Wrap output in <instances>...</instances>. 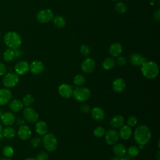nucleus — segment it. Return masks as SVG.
<instances>
[{
  "label": "nucleus",
  "mask_w": 160,
  "mask_h": 160,
  "mask_svg": "<svg viewBox=\"0 0 160 160\" xmlns=\"http://www.w3.org/2000/svg\"><path fill=\"white\" fill-rule=\"evenodd\" d=\"M134 138L139 146L147 144L151 138V131L147 126L140 125L134 132Z\"/></svg>",
  "instance_id": "obj_1"
},
{
  "label": "nucleus",
  "mask_w": 160,
  "mask_h": 160,
  "mask_svg": "<svg viewBox=\"0 0 160 160\" xmlns=\"http://www.w3.org/2000/svg\"><path fill=\"white\" fill-rule=\"evenodd\" d=\"M141 66V72L147 79H154L159 74L158 65L152 61H146Z\"/></svg>",
  "instance_id": "obj_2"
},
{
  "label": "nucleus",
  "mask_w": 160,
  "mask_h": 160,
  "mask_svg": "<svg viewBox=\"0 0 160 160\" xmlns=\"http://www.w3.org/2000/svg\"><path fill=\"white\" fill-rule=\"evenodd\" d=\"M4 44L12 49H18L22 43V39L20 35L15 31H9L6 32L3 38Z\"/></svg>",
  "instance_id": "obj_3"
},
{
  "label": "nucleus",
  "mask_w": 160,
  "mask_h": 160,
  "mask_svg": "<svg viewBox=\"0 0 160 160\" xmlns=\"http://www.w3.org/2000/svg\"><path fill=\"white\" fill-rule=\"evenodd\" d=\"M42 144L44 148L48 151L52 152L58 146V141L56 136L52 133L48 132L44 135Z\"/></svg>",
  "instance_id": "obj_4"
},
{
  "label": "nucleus",
  "mask_w": 160,
  "mask_h": 160,
  "mask_svg": "<svg viewBox=\"0 0 160 160\" xmlns=\"http://www.w3.org/2000/svg\"><path fill=\"white\" fill-rule=\"evenodd\" d=\"M72 96L76 101L84 102L91 97V91L88 88L78 86L73 89Z\"/></svg>",
  "instance_id": "obj_5"
},
{
  "label": "nucleus",
  "mask_w": 160,
  "mask_h": 160,
  "mask_svg": "<svg viewBox=\"0 0 160 160\" xmlns=\"http://www.w3.org/2000/svg\"><path fill=\"white\" fill-rule=\"evenodd\" d=\"M19 76L14 72H9L4 75L2 78V84L4 87L12 88L15 87L19 82Z\"/></svg>",
  "instance_id": "obj_6"
},
{
  "label": "nucleus",
  "mask_w": 160,
  "mask_h": 160,
  "mask_svg": "<svg viewBox=\"0 0 160 160\" xmlns=\"http://www.w3.org/2000/svg\"><path fill=\"white\" fill-rule=\"evenodd\" d=\"M54 14L51 10L49 9H45L41 10L37 14V20L42 23H46L53 19Z\"/></svg>",
  "instance_id": "obj_7"
},
{
  "label": "nucleus",
  "mask_w": 160,
  "mask_h": 160,
  "mask_svg": "<svg viewBox=\"0 0 160 160\" xmlns=\"http://www.w3.org/2000/svg\"><path fill=\"white\" fill-rule=\"evenodd\" d=\"M24 119L31 123H34L38 121L39 118V114L35 109L32 108L27 107L22 112Z\"/></svg>",
  "instance_id": "obj_8"
},
{
  "label": "nucleus",
  "mask_w": 160,
  "mask_h": 160,
  "mask_svg": "<svg viewBox=\"0 0 160 160\" xmlns=\"http://www.w3.org/2000/svg\"><path fill=\"white\" fill-rule=\"evenodd\" d=\"M73 88L72 86L68 84H62L58 88V93L59 95L66 99L70 98L72 96Z\"/></svg>",
  "instance_id": "obj_9"
},
{
  "label": "nucleus",
  "mask_w": 160,
  "mask_h": 160,
  "mask_svg": "<svg viewBox=\"0 0 160 160\" xmlns=\"http://www.w3.org/2000/svg\"><path fill=\"white\" fill-rule=\"evenodd\" d=\"M119 134L114 129H109L105 132V141L109 145H114L119 139Z\"/></svg>",
  "instance_id": "obj_10"
},
{
  "label": "nucleus",
  "mask_w": 160,
  "mask_h": 160,
  "mask_svg": "<svg viewBox=\"0 0 160 160\" xmlns=\"http://www.w3.org/2000/svg\"><path fill=\"white\" fill-rule=\"evenodd\" d=\"M96 67L95 61L90 58H86L81 64V69L85 73L92 72Z\"/></svg>",
  "instance_id": "obj_11"
},
{
  "label": "nucleus",
  "mask_w": 160,
  "mask_h": 160,
  "mask_svg": "<svg viewBox=\"0 0 160 160\" xmlns=\"http://www.w3.org/2000/svg\"><path fill=\"white\" fill-rule=\"evenodd\" d=\"M1 124L9 126L13 124L16 121V116L14 114L11 112H2L0 117Z\"/></svg>",
  "instance_id": "obj_12"
},
{
  "label": "nucleus",
  "mask_w": 160,
  "mask_h": 160,
  "mask_svg": "<svg viewBox=\"0 0 160 160\" xmlns=\"http://www.w3.org/2000/svg\"><path fill=\"white\" fill-rule=\"evenodd\" d=\"M14 70L18 75H24L29 70V64L27 61H21L16 64Z\"/></svg>",
  "instance_id": "obj_13"
},
{
  "label": "nucleus",
  "mask_w": 160,
  "mask_h": 160,
  "mask_svg": "<svg viewBox=\"0 0 160 160\" xmlns=\"http://www.w3.org/2000/svg\"><path fill=\"white\" fill-rule=\"evenodd\" d=\"M12 98V93L8 88L0 89V106H4L10 102Z\"/></svg>",
  "instance_id": "obj_14"
},
{
  "label": "nucleus",
  "mask_w": 160,
  "mask_h": 160,
  "mask_svg": "<svg viewBox=\"0 0 160 160\" xmlns=\"http://www.w3.org/2000/svg\"><path fill=\"white\" fill-rule=\"evenodd\" d=\"M146 61V58L138 53H133L129 57V62L135 66H140Z\"/></svg>",
  "instance_id": "obj_15"
},
{
  "label": "nucleus",
  "mask_w": 160,
  "mask_h": 160,
  "mask_svg": "<svg viewBox=\"0 0 160 160\" xmlns=\"http://www.w3.org/2000/svg\"><path fill=\"white\" fill-rule=\"evenodd\" d=\"M44 69V66L41 61H34L29 64V70L34 74H39L43 72Z\"/></svg>",
  "instance_id": "obj_16"
},
{
  "label": "nucleus",
  "mask_w": 160,
  "mask_h": 160,
  "mask_svg": "<svg viewBox=\"0 0 160 160\" xmlns=\"http://www.w3.org/2000/svg\"><path fill=\"white\" fill-rule=\"evenodd\" d=\"M31 130L26 125L20 126L18 130V136L22 140H27L31 136Z\"/></svg>",
  "instance_id": "obj_17"
},
{
  "label": "nucleus",
  "mask_w": 160,
  "mask_h": 160,
  "mask_svg": "<svg viewBox=\"0 0 160 160\" xmlns=\"http://www.w3.org/2000/svg\"><path fill=\"white\" fill-rule=\"evenodd\" d=\"M124 118L121 115L113 116L109 121V125L112 128H119L124 125Z\"/></svg>",
  "instance_id": "obj_18"
},
{
  "label": "nucleus",
  "mask_w": 160,
  "mask_h": 160,
  "mask_svg": "<svg viewBox=\"0 0 160 160\" xmlns=\"http://www.w3.org/2000/svg\"><path fill=\"white\" fill-rule=\"evenodd\" d=\"M126 88V83L123 79L118 78L114 80L112 82V89L113 90L117 92L120 93L122 92Z\"/></svg>",
  "instance_id": "obj_19"
},
{
  "label": "nucleus",
  "mask_w": 160,
  "mask_h": 160,
  "mask_svg": "<svg viewBox=\"0 0 160 160\" xmlns=\"http://www.w3.org/2000/svg\"><path fill=\"white\" fill-rule=\"evenodd\" d=\"M91 116L95 121H101L104 119L105 114L104 111L99 108V107H95L94 108L91 112Z\"/></svg>",
  "instance_id": "obj_20"
},
{
  "label": "nucleus",
  "mask_w": 160,
  "mask_h": 160,
  "mask_svg": "<svg viewBox=\"0 0 160 160\" xmlns=\"http://www.w3.org/2000/svg\"><path fill=\"white\" fill-rule=\"evenodd\" d=\"M119 136L123 140H127L130 138L132 134L131 128L128 125H123L121 127L119 132Z\"/></svg>",
  "instance_id": "obj_21"
},
{
  "label": "nucleus",
  "mask_w": 160,
  "mask_h": 160,
  "mask_svg": "<svg viewBox=\"0 0 160 160\" xmlns=\"http://www.w3.org/2000/svg\"><path fill=\"white\" fill-rule=\"evenodd\" d=\"M122 51V46L119 42H114L109 47V54L112 57H118L120 56Z\"/></svg>",
  "instance_id": "obj_22"
},
{
  "label": "nucleus",
  "mask_w": 160,
  "mask_h": 160,
  "mask_svg": "<svg viewBox=\"0 0 160 160\" xmlns=\"http://www.w3.org/2000/svg\"><path fill=\"white\" fill-rule=\"evenodd\" d=\"M112 151L114 154L119 157V158H122L124 157L126 154V149L125 146L122 144H114L112 147Z\"/></svg>",
  "instance_id": "obj_23"
},
{
  "label": "nucleus",
  "mask_w": 160,
  "mask_h": 160,
  "mask_svg": "<svg viewBox=\"0 0 160 160\" xmlns=\"http://www.w3.org/2000/svg\"><path fill=\"white\" fill-rule=\"evenodd\" d=\"M35 129L36 132L40 136H44L48 132V125L43 121H39L36 122L35 126Z\"/></svg>",
  "instance_id": "obj_24"
},
{
  "label": "nucleus",
  "mask_w": 160,
  "mask_h": 160,
  "mask_svg": "<svg viewBox=\"0 0 160 160\" xmlns=\"http://www.w3.org/2000/svg\"><path fill=\"white\" fill-rule=\"evenodd\" d=\"M9 108L12 112H17L20 111L22 109L23 104H22V102L20 100L14 99H12L9 102Z\"/></svg>",
  "instance_id": "obj_25"
},
{
  "label": "nucleus",
  "mask_w": 160,
  "mask_h": 160,
  "mask_svg": "<svg viewBox=\"0 0 160 160\" xmlns=\"http://www.w3.org/2000/svg\"><path fill=\"white\" fill-rule=\"evenodd\" d=\"M116 65V61L113 58H107L105 59L102 63V66L103 69L106 70H109L112 69Z\"/></svg>",
  "instance_id": "obj_26"
},
{
  "label": "nucleus",
  "mask_w": 160,
  "mask_h": 160,
  "mask_svg": "<svg viewBox=\"0 0 160 160\" xmlns=\"http://www.w3.org/2000/svg\"><path fill=\"white\" fill-rule=\"evenodd\" d=\"M2 134L3 136L6 138H12L15 136L16 134V131L14 128L9 126L2 129Z\"/></svg>",
  "instance_id": "obj_27"
},
{
  "label": "nucleus",
  "mask_w": 160,
  "mask_h": 160,
  "mask_svg": "<svg viewBox=\"0 0 160 160\" xmlns=\"http://www.w3.org/2000/svg\"><path fill=\"white\" fill-rule=\"evenodd\" d=\"M15 58L14 49L8 48L5 50L3 53V59L6 62H10L14 59Z\"/></svg>",
  "instance_id": "obj_28"
},
{
  "label": "nucleus",
  "mask_w": 160,
  "mask_h": 160,
  "mask_svg": "<svg viewBox=\"0 0 160 160\" xmlns=\"http://www.w3.org/2000/svg\"><path fill=\"white\" fill-rule=\"evenodd\" d=\"M54 24L59 28H63L66 25V19L61 16H56L53 19Z\"/></svg>",
  "instance_id": "obj_29"
},
{
  "label": "nucleus",
  "mask_w": 160,
  "mask_h": 160,
  "mask_svg": "<svg viewBox=\"0 0 160 160\" xmlns=\"http://www.w3.org/2000/svg\"><path fill=\"white\" fill-rule=\"evenodd\" d=\"M73 82L76 86H81L85 82V78L82 74H77L74 78Z\"/></svg>",
  "instance_id": "obj_30"
},
{
  "label": "nucleus",
  "mask_w": 160,
  "mask_h": 160,
  "mask_svg": "<svg viewBox=\"0 0 160 160\" xmlns=\"http://www.w3.org/2000/svg\"><path fill=\"white\" fill-rule=\"evenodd\" d=\"M34 97L32 96V95L29 94L25 95L22 99V104L26 107H29V106H31L34 102Z\"/></svg>",
  "instance_id": "obj_31"
},
{
  "label": "nucleus",
  "mask_w": 160,
  "mask_h": 160,
  "mask_svg": "<svg viewBox=\"0 0 160 160\" xmlns=\"http://www.w3.org/2000/svg\"><path fill=\"white\" fill-rule=\"evenodd\" d=\"M2 154L6 158H10L14 154V149L11 146H5L2 149Z\"/></svg>",
  "instance_id": "obj_32"
},
{
  "label": "nucleus",
  "mask_w": 160,
  "mask_h": 160,
  "mask_svg": "<svg viewBox=\"0 0 160 160\" xmlns=\"http://www.w3.org/2000/svg\"><path fill=\"white\" fill-rule=\"evenodd\" d=\"M105 132V129L101 126H98L93 131V134L96 138H102L104 136Z\"/></svg>",
  "instance_id": "obj_33"
},
{
  "label": "nucleus",
  "mask_w": 160,
  "mask_h": 160,
  "mask_svg": "<svg viewBox=\"0 0 160 160\" xmlns=\"http://www.w3.org/2000/svg\"><path fill=\"white\" fill-rule=\"evenodd\" d=\"M139 150L138 147L135 146H131L128 149V153L131 157H136L138 155Z\"/></svg>",
  "instance_id": "obj_34"
},
{
  "label": "nucleus",
  "mask_w": 160,
  "mask_h": 160,
  "mask_svg": "<svg viewBox=\"0 0 160 160\" xmlns=\"http://www.w3.org/2000/svg\"><path fill=\"white\" fill-rule=\"evenodd\" d=\"M80 52L84 56H88L91 53V48L86 44H82L80 48Z\"/></svg>",
  "instance_id": "obj_35"
},
{
  "label": "nucleus",
  "mask_w": 160,
  "mask_h": 160,
  "mask_svg": "<svg viewBox=\"0 0 160 160\" xmlns=\"http://www.w3.org/2000/svg\"><path fill=\"white\" fill-rule=\"evenodd\" d=\"M115 9L118 12L122 14V13L125 12V11L126 10V5L123 2H119L116 4Z\"/></svg>",
  "instance_id": "obj_36"
},
{
  "label": "nucleus",
  "mask_w": 160,
  "mask_h": 160,
  "mask_svg": "<svg viewBox=\"0 0 160 160\" xmlns=\"http://www.w3.org/2000/svg\"><path fill=\"white\" fill-rule=\"evenodd\" d=\"M31 145L32 147L33 148H38L39 146H41V139L39 138H33L31 140Z\"/></svg>",
  "instance_id": "obj_37"
},
{
  "label": "nucleus",
  "mask_w": 160,
  "mask_h": 160,
  "mask_svg": "<svg viewBox=\"0 0 160 160\" xmlns=\"http://www.w3.org/2000/svg\"><path fill=\"white\" fill-rule=\"evenodd\" d=\"M36 160H48L49 156L48 154L46 152H39L35 158Z\"/></svg>",
  "instance_id": "obj_38"
},
{
  "label": "nucleus",
  "mask_w": 160,
  "mask_h": 160,
  "mask_svg": "<svg viewBox=\"0 0 160 160\" xmlns=\"http://www.w3.org/2000/svg\"><path fill=\"white\" fill-rule=\"evenodd\" d=\"M138 123V119L135 116H130L128 119V125L129 127L135 126Z\"/></svg>",
  "instance_id": "obj_39"
},
{
  "label": "nucleus",
  "mask_w": 160,
  "mask_h": 160,
  "mask_svg": "<svg viewBox=\"0 0 160 160\" xmlns=\"http://www.w3.org/2000/svg\"><path fill=\"white\" fill-rule=\"evenodd\" d=\"M79 109L80 111L82 112V113H89L91 111V107L89 104H85L83 103L80 106H79Z\"/></svg>",
  "instance_id": "obj_40"
},
{
  "label": "nucleus",
  "mask_w": 160,
  "mask_h": 160,
  "mask_svg": "<svg viewBox=\"0 0 160 160\" xmlns=\"http://www.w3.org/2000/svg\"><path fill=\"white\" fill-rule=\"evenodd\" d=\"M116 62L119 66H124L126 64V61L124 57L119 56H118V58L116 59Z\"/></svg>",
  "instance_id": "obj_41"
},
{
  "label": "nucleus",
  "mask_w": 160,
  "mask_h": 160,
  "mask_svg": "<svg viewBox=\"0 0 160 160\" xmlns=\"http://www.w3.org/2000/svg\"><path fill=\"white\" fill-rule=\"evenodd\" d=\"M6 71H7V68L5 64L2 62H0V76L4 75L6 72Z\"/></svg>",
  "instance_id": "obj_42"
},
{
  "label": "nucleus",
  "mask_w": 160,
  "mask_h": 160,
  "mask_svg": "<svg viewBox=\"0 0 160 160\" xmlns=\"http://www.w3.org/2000/svg\"><path fill=\"white\" fill-rule=\"evenodd\" d=\"M153 18H154V19L156 21H159L160 20V9H158L154 12V14H153Z\"/></svg>",
  "instance_id": "obj_43"
},
{
  "label": "nucleus",
  "mask_w": 160,
  "mask_h": 160,
  "mask_svg": "<svg viewBox=\"0 0 160 160\" xmlns=\"http://www.w3.org/2000/svg\"><path fill=\"white\" fill-rule=\"evenodd\" d=\"M15 121L16 122V124L19 126H22L24 124V120L22 118H18L17 119H16Z\"/></svg>",
  "instance_id": "obj_44"
},
{
  "label": "nucleus",
  "mask_w": 160,
  "mask_h": 160,
  "mask_svg": "<svg viewBox=\"0 0 160 160\" xmlns=\"http://www.w3.org/2000/svg\"><path fill=\"white\" fill-rule=\"evenodd\" d=\"M14 54H15V57L18 58V57H19L21 56V52L20 51L19 49H14Z\"/></svg>",
  "instance_id": "obj_45"
},
{
  "label": "nucleus",
  "mask_w": 160,
  "mask_h": 160,
  "mask_svg": "<svg viewBox=\"0 0 160 160\" xmlns=\"http://www.w3.org/2000/svg\"><path fill=\"white\" fill-rule=\"evenodd\" d=\"M119 157H118V156H113V157H112L111 159H110V160H119Z\"/></svg>",
  "instance_id": "obj_46"
},
{
  "label": "nucleus",
  "mask_w": 160,
  "mask_h": 160,
  "mask_svg": "<svg viewBox=\"0 0 160 160\" xmlns=\"http://www.w3.org/2000/svg\"><path fill=\"white\" fill-rule=\"evenodd\" d=\"M0 160H12V159L9 158H1Z\"/></svg>",
  "instance_id": "obj_47"
},
{
  "label": "nucleus",
  "mask_w": 160,
  "mask_h": 160,
  "mask_svg": "<svg viewBox=\"0 0 160 160\" xmlns=\"http://www.w3.org/2000/svg\"><path fill=\"white\" fill-rule=\"evenodd\" d=\"M159 154H160V152L159 151H158V154H157V159L158 160H160V156H159Z\"/></svg>",
  "instance_id": "obj_48"
},
{
  "label": "nucleus",
  "mask_w": 160,
  "mask_h": 160,
  "mask_svg": "<svg viewBox=\"0 0 160 160\" xmlns=\"http://www.w3.org/2000/svg\"><path fill=\"white\" fill-rule=\"evenodd\" d=\"M24 160H36V159L34 158H28L25 159Z\"/></svg>",
  "instance_id": "obj_49"
},
{
  "label": "nucleus",
  "mask_w": 160,
  "mask_h": 160,
  "mask_svg": "<svg viewBox=\"0 0 160 160\" xmlns=\"http://www.w3.org/2000/svg\"><path fill=\"white\" fill-rule=\"evenodd\" d=\"M2 125L1 122H0V134L2 132Z\"/></svg>",
  "instance_id": "obj_50"
},
{
  "label": "nucleus",
  "mask_w": 160,
  "mask_h": 160,
  "mask_svg": "<svg viewBox=\"0 0 160 160\" xmlns=\"http://www.w3.org/2000/svg\"><path fill=\"white\" fill-rule=\"evenodd\" d=\"M119 160H129L128 158H119Z\"/></svg>",
  "instance_id": "obj_51"
},
{
  "label": "nucleus",
  "mask_w": 160,
  "mask_h": 160,
  "mask_svg": "<svg viewBox=\"0 0 160 160\" xmlns=\"http://www.w3.org/2000/svg\"><path fill=\"white\" fill-rule=\"evenodd\" d=\"M160 142V140H159H159H158V148H160V146H159V143H160V142Z\"/></svg>",
  "instance_id": "obj_52"
},
{
  "label": "nucleus",
  "mask_w": 160,
  "mask_h": 160,
  "mask_svg": "<svg viewBox=\"0 0 160 160\" xmlns=\"http://www.w3.org/2000/svg\"><path fill=\"white\" fill-rule=\"evenodd\" d=\"M2 112H2V110H1V109H0V117H1V114H2Z\"/></svg>",
  "instance_id": "obj_53"
},
{
  "label": "nucleus",
  "mask_w": 160,
  "mask_h": 160,
  "mask_svg": "<svg viewBox=\"0 0 160 160\" xmlns=\"http://www.w3.org/2000/svg\"><path fill=\"white\" fill-rule=\"evenodd\" d=\"M111 1H118V0H111Z\"/></svg>",
  "instance_id": "obj_54"
},
{
  "label": "nucleus",
  "mask_w": 160,
  "mask_h": 160,
  "mask_svg": "<svg viewBox=\"0 0 160 160\" xmlns=\"http://www.w3.org/2000/svg\"><path fill=\"white\" fill-rule=\"evenodd\" d=\"M1 32H0V38H1Z\"/></svg>",
  "instance_id": "obj_55"
},
{
  "label": "nucleus",
  "mask_w": 160,
  "mask_h": 160,
  "mask_svg": "<svg viewBox=\"0 0 160 160\" xmlns=\"http://www.w3.org/2000/svg\"><path fill=\"white\" fill-rule=\"evenodd\" d=\"M152 1H156V0H152Z\"/></svg>",
  "instance_id": "obj_56"
}]
</instances>
